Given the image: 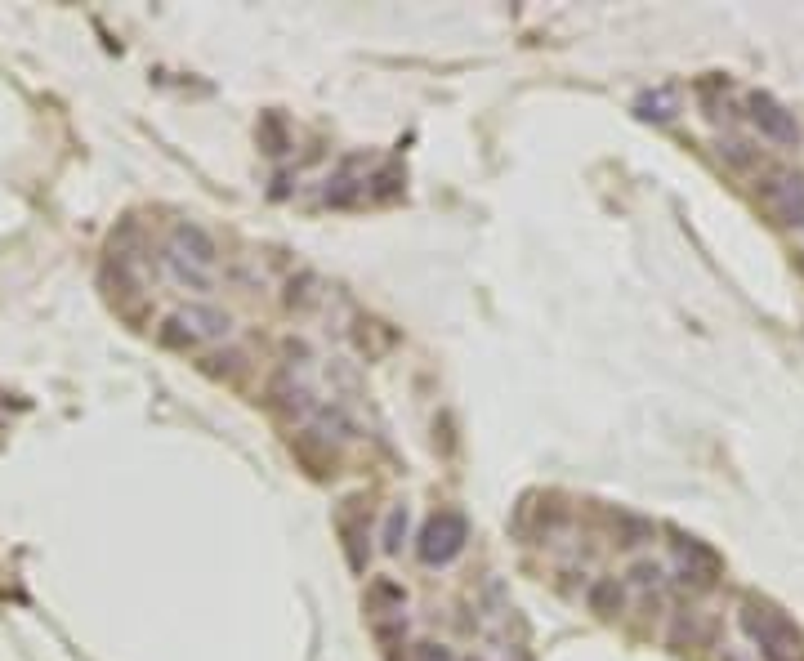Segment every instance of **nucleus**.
I'll use <instances>...</instances> for the list:
<instances>
[{"mask_svg": "<svg viewBox=\"0 0 804 661\" xmlns=\"http://www.w3.org/2000/svg\"><path fill=\"white\" fill-rule=\"evenodd\" d=\"M402 536H407V510L394 505L385 519V550H402Z\"/></svg>", "mask_w": 804, "mask_h": 661, "instance_id": "11", "label": "nucleus"}, {"mask_svg": "<svg viewBox=\"0 0 804 661\" xmlns=\"http://www.w3.org/2000/svg\"><path fill=\"white\" fill-rule=\"evenodd\" d=\"M675 550H679V581H684V586H697V590L715 586V577H720V554L706 550L693 536H679Z\"/></svg>", "mask_w": 804, "mask_h": 661, "instance_id": "6", "label": "nucleus"}, {"mask_svg": "<svg viewBox=\"0 0 804 661\" xmlns=\"http://www.w3.org/2000/svg\"><path fill=\"white\" fill-rule=\"evenodd\" d=\"M764 206L787 228H804V175H778L764 184Z\"/></svg>", "mask_w": 804, "mask_h": 661, "instance_id": "5", "label": "nucleus"}, {"mask_svg": "<svg viewBox=\"0 0 804 661\" xmlns=\"http://www.w3.org/2000/svg\"><path fill=\"white\" fill-rule=\"evenodd\" d=\"M635 586H644V590H653V586H662V577H666V568L662 563H653V559H639V563H630V572H626Z\"/></svg>", "mask_w": 804, "mask_h": 661, "instance_id": "10", "label": "nucleus"}, {"mask_svg": "<svg viewBox=\"0 0 804 661\" xmlns=\"http://www.w3.org/2000/svg\"><path fill=\"white\" fill-rule=\"evenodd\" d=\"M170 251L175 255H184L188 264H197V268H215V255H219V246H215V237L206 233L201 224H175V233H170Z\"/></svg>", "mask_w": 804, "mask_h": 661, "instance_id": "7", "label": "nucleus"}, {"mask_svg": "<svg viewBox=\"0 0 804 661\" xmlns=\"http://www.w3.org/2000/svg\"><path fill=\"white\" fill-rule=\"evenodd\" d=\"M746 117H751V126L764 134V139H773L778 148H800V121L791 108H782L773 94H760L755 90L751 99H746Z\"/></svg>", "mask_w": 804, "mask_h": 661, "instance_id": "4", "label": "nucleus"}, {"mask_svg": "<svg viewBox=\"0 0 804 661\" xmlns=\"http://www.w3.org/2000/svg\"><path fill=\"white\" fill-rule=\"evenodd\" d=\"M166 268H170V277H175L179 286H188V291H197V295H206L210 286H215V268H197V264H188L184 255H175V251H166Z\"/></svg>", "mask_w": 804, "mask_h": 661, "instance_id": "8", "label": "nucleus"}, {"mask_svg": "<svg viewBox=\"0 0 804 661\" xmlns=\"http://www.w3.org/2000/svg\"><path fill=\"white\" fill-rule=\"evenodd\" d=\"M228 331H233V322H228V313H219L215 304H188V309H179L175 318H166L161 340L175 344V349H197V344L224 340Z\"/></svg>", "mask_w": 804, "mask_h": 661, "instance_id": "2", "label": "nucleus"}, {"mask_svg": "<svg viewBox=\"0 0 804 661\" xmlns=\"http://www.w3.org/2000/svg\"><path fill=\"white\" fill-rule=\"evenodd\" d=\"M720 157H729V166H755V148L746 139H720Z\"/></svg>", "mask_w": 804, "mask_h": 661, "instance_id": "12", "label": "nucleus"}, {"mask_svg": "<svg viewBox=\"0 0 804 661\" xmlns=\"http://www.w3.org/2000/svg\"><path fill=\"white\" fill-rule=\"evenodd\" d=\"M742 630L755 639V648L764 653V661H804V639L800 630L782 617L773 603L746 599L742 603Z\"/></svg>", "mask_w": 804, "mask_h": 661, "instance_id": "1", "label": "nucleus"}, {"mask_svg": "<svg viewBox=\"0 0 804 661\" xmlns=\"http://www.w3.org/2000/svg\"><path fill=\"white\" fill-rule=\"evenodd\" d=\"M465 541H469L465 514H456V510H438L434 519L425 523V532H420L416 554L429 563V568H443V563H452L456 554L465 550Z\"/></svg>", "mask_w": 804, "mask_h": 661, "instance_id": "3", "label": "nucleus"}, {"mask_svg": "<svg viewBox=\"0 0 804 661\" xmlns=\"http://www.w3.org/2000/svg\"><path fill=\"white\" fill-rule=\"evenodd\" d=\"M411 661H456V653L443 644H416L411 648Z\"/></svg>", "mask_w": 804, "mask_h": 661, "instance_id": "14", "label": "nucleus"}, {"mask_svg": "<svg viewBox=\"0 0 804 661\" xmlns=\"http://www.w3.org/2000/svg\"><path fill=\"white\" fill-rule=\"evenodd\" d=\"M617 528H621V536H626V541H621V545H644L648 536H653V523H644V519H630V514H621V519H617Z\"/></svg>", "mask_w": 804, "mask_h": 661, "instance_id": "13", "label": "nucleus"}, {"mask_svg": "<svg viewBox=\"0 0 804 661\" xmlns=\"http://www.w3.org/2000/svg\"><path fill=\"white\" fill-rule=\"evenodd\" d=\"M586 603L599 612V617H617V612L626 608V586H621L617 577H603L586 590Z\"/></svg>", "mask_w": 804, "mask_h": 661, "instance_id": "9", "label": "nucleus"}]
</instances>
